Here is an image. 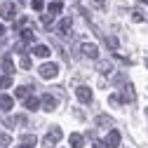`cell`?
<instances>
[{
	"instance_id": "cell-4",
	"label": "cell",
	"mask_w": 148,
	"mask_h": 148,
	"mask_svg": "<svg viewBox=\"0 0 148 148\" xmlns=\"http://www.w3.org/2000/svg\"><path fill=\"white\" fill-rule=\"evenodd\" d=\"M0 16H3L5 21H12L16 16V5L14 3H3L0 5Z\"/></svg>"
},
{
	"instance_id": "cell-1",
	"label": "cell",
	"mask_w": 148,
	"mask_h": 148,
	"mask_svg": "<svg viewBox=\"0 0 148 148\" xmlns=\"http://www.w3.org/2000/svg\"><path fill=\"white\" fill-rule=\"evenodd\" d=\"M38 73H40V78H42V80H52V78H57V75H59V66L54 64V61H45V64L40 66Z\"/></svg>"
},
{
	"instance_id": "cell-23",
	"label": "cell",
	"mask_w": 148,
	"mask_h": 148,
	"mask_svg": "<svg viewBox=\"0 0 148 148\" xmlns=\"http://www.w3.org/2000/svg\"><path fill=\"white\" fill-rule=\"evenodd\" d=\"M52 19H54V16L47 12V14H42V16H40V24H42L45 28H52Z\"/></svg>"
},
{
	"instance_id": "cell-19",
	"label": "cell",
	"mask_w": 148,
	"mask_h": 148,
	"mask_svg": "<svg viewBox=\"0 0 148 148\" xmlns=\"http://www.w3.org/2000/svg\"><path fill=\"white\" fill-rule=\"evenodd\" d=\"M97 125L99 127H110L113 120H110V115H97Z\"/></svg>"
},
{
	"instance_id": "cell-27",
	"label": "cell",
	"mask_w": 148,
	"mask_h": 148,
	"mask_svg": "<svg viewBox=\"0 0 148 148\" xmlns=\"http://www.w3.org/2000/svg\"><path fill=\"white\" fill-rule=\"evenodd\" d=\"M108 101H110V106H120V103H122V97H120V94H113Z\"/></svg>"
},
{
	"instance_id": "cell-12",
	"label": "cell",
	"mask_w": 148,
	"mask_h": 148,
	"mask_svg": "<svg viewBox=\"0 0 148 148\" xmlns=\"http://www.w3.org/2000/svg\"><path fill=\"white\" fill-rule=\"evenodd\" d=\"M14 106V99L10 94H0V110H12Z\"/></svg>"
},
{
	"instance_id": "cell-5",
	"label": "cell",
	"mask_w": 148,
	"mask_h": 148,
	"mask_svg": "<svg viewBox=\"0 0 148 148\" xmlns=\"http://www.w3.org/2000/svg\"><path fill=\"white\" fill-rule=\"evenodd\" d=\"M80 52L85 54L87 59H99V47H97L94 42H82V45H80Z\"/></svg>"
},
{
	"instance_id": "cell-34",
	"label": "cell",
	"mask_w": 148,
	"mask_h": 148,
	"mask_svg": "<svg viewBox=\"0 0 148 148\" xmlns=\"http://www.w3.org/2000/svg\"><path fill=\"white\" fill-rule=\"evenodd\" d=\"M19 148H26V146H19Z\"/></svg>"
},
{
	"instance_id": "cell-11",
	"label": "cell",
	"mask_w": 148,
	"mask_h": 148,
	"mask_svg": "<svg viewBox=\"0 0 148 148\" xmlns=\"http://www.w3.org/2000/svg\"><path fill=\"white\" fill-rule=\"evenodd\" d=\"M71 26H73V19H71V16H64V19L59 21V33L61 35H68L71 33Z\"/></svg>"
},
{
	"instance_id": "cell-31",
	"label": "cell",
	"mask_w": 148,
	"mask_h": 148,
	"mask_svg": "<svg viewBox=\"0 0 148 148\" xmlns=\"http://www.w3.org/2000/svg\"><path fill=\"white\" fill-rule=\"evenodd\" d=\"M103 3L106 0H94V5H99V7H103Z\"/></svg>"
},
{
	"instance_id": "cell-14",
	"label": "cell",
	"mask_w": 148,
	"mask_h": 148,
	"mask_svg": "<svg viewBox=\"0 0 148 148\" xmlns=\"http://www.w3.org/2000/svg\"><path fill=\"white\" fill-rule=\"evenodd\" d=\"M61 10H64V3H59V0H54V3H49V5H47V12H49L52 16L61 14Z\"/></svg>"
},
{
	"instance_id": "cell-18",
	"label": "cell",
	"mask_w": 148,
	"mask_h": 148,
	"mask_svg": "<svg viewBox=\"0 0 148 148\" xmlns=\"http://www.w3.org/2000/svg\"><path fill=\"white\" fill-rule=\"evenodd\" d=\"M99 73H103V75H108V73L110 71H113V64H110V61H99Z\"/></svg>"
},
{
	"instance_id": "cell-29",
	"label": "cell",
	"mask_w": 148,
	"mask_h": 148,
	"mask_svg": "<svg viewBox=\"0 0 148 148\" xmlns=\"http://www.w3.org/2000/svg\"><path fill=\"white\" fill-rule=\"evenodd\" d=\"M31 7H33V10H42V7H45V3H42V0H33Z\"/></svg>"
},
{
	"instance_id": "cell-15",
	"label": "cell",
	"mask_w": 148,
	"mask_h": 148,
	"mask_svg": "<svg viewBox=\"0 0 148 148\" xmlns=\"http://www.w3.org/2000/svg\"><path fill=\"white\" fill-rule=\"evenodd\" d=\"M24 106H26V110H38V108H40V99H38V97H28V99L24 101Z\"/></svg>"
},
{
	"instance_id": "cell-33",
	"label": "cell",
	"mask_w": 148,
	"mask_h": 148,
	"mask_svg": "<svg viewBox=\"0 0 148 148\" xmlns=\"http://www.w3.org/2000/svg\"><path fill=\"white\" fill-rule=\"evenodd\" d=\"M139 3H143V5H148V0H139Z\"/></svg>"
},
{
	"instance_id": "cell-13",
	"label": "cell",
	"mask_w": 148,
	"mask_h": 148,
	"mask_svg": "<svg viewBox=\"0 0 148 148\" xmlns=\"http://www.w3.org/2000/svg\"><path fill=\"white\" fill-rule=\"evenodd\" d=\"M0 66H3V73H5V75H12V73H14V64H12L10 57H3V59H0Z\"/></svg>"
},
{
	"instance_id": "cell-8",
	"label": "cell",
	"mask_w": 148,
	"mask_h": 148,
	"mask_svg": "<svg viewBox=\"0 0 148 148\" xmlns=\"http://www.w3.org/2000/svg\"><path fill=\"white\" fill-rule=\"evenodd\" d=\"M120 141H122L120 132H118V129H110V132H108V136H106V143H108V148H118V146H120Z\"/></svg>"
},
{
	"instance_id": "cell-26",
	"label": "cell",
	"mask_w": 148,
	"mask_h": 148,
	"mask_svg": "<svg viewBox=\"0 0 148 148\" xmlns=\"http://www.w3.org/2000/svg\"><path fill=\"white\" fill-rule=\"evenodd\" d=\"M12 143V136L10 134H0V146H10Z\"/></svg>"
},
{
	"instance_id": "cell-24",
	"label": "cell",
	"mask_w": 148,
	"mask_h": 148,
	"mask_svg": "<svg viewBox=\"0 0 148 148\" xmlns=\"http://www.w3.org/2000/svg\"><path fill=\"white\" fill-rule=\"evenodd\" d=\"M28 24H31V21H28V16H21V19L16 21V26H14V28H16V31H24Z\"/></svg>"
},
{
	"instance_id": "cell-6",
	"label": "cell",
	"mask_w": 148,
	"mask_h": 148,
	"mask_svg": "<svg viewBox=\"0 0 148 148\" xmlns=\"http://www.w3.org/2000/svg\"><path fill=\"white\" fill-rule=\"evenodd\" d=\"M75 97H78L80 103H92V89L85 87V85H80V87L75 89Z\"/></svg>"
},
{
	"instance_id": "cell-10",
	"label": "cell",
	"mask_w": 148,
	"mask_h": 148,
	"mask_svg": "<svg viewBox=\"0 0 148 148\" xmlns=\"http://www.w3.org/2000/svg\"><path fill=\"white\" fill-rule=\"evenodd\" d=\"M33 54H35V57H40V59H47L49 54H52V49L47 45H35L33 47Z\"/></svg>"
},
{
	"instance_id": "cell-22",
	"label": "cell",
	"mask_w": 148,
	"mask_h": 148,
	"mask_svg": "<svg viewBox=\"0 0 148 148\" xmlns=\"http://www.w3.org/2000/svg\"><path fill=\"white\" fill-rule=\"evenodd\" d=\"M12 85V75H5V73H3V75H0V89H7Z\"/></svg>"
},
{
	"instance_id": "cell-16",
	"label": "cell",
	"mask_w": 148,
	"mask_h": 148,
	"mask_svg": "<svg viewBox=\"0 0 148 148\" xmlns=\"http://www.w3.org/2000/svg\"><path fill=\"white\" fill-rule=\"evenodd\" d=\"M14 94H16V99H24V101H26V99L31 97V87H28V85H21V87H16Z\"/></svg>"
},
{
	"instance_id": "cell-28",
	"label": "cell",
	"mask_w": 148,
	"mask_h": 148,
	"mask_svg": "<svg viewBox=\"0 0 148 148\" xmlns=\"http://www.w3.org/2000/svg\"><path fill=\"white\" fill-rule=\"evenodd\" d=\"M21 68H24V71H31V59L26 57V54L21 57Z\"/></svg>"
},
{
	"instance_id": "cell-30",
	"label": "cell",
	"mask_w": 148,
	"mask_h": 148,
	"mask_svg": "<svg viewBox=\"0 0 148 148\" xmlns=\"http://www.w3.org/2000/svg\"><path fill=\"white\" fill-rule=\"evenodd\" d=\"M94 148H108L106 141H94Z\"/></svg>"
},
{
	"instance_id": "cell-25",
	"label": "cell",
	"mask_w": 148,
	"mask_h": 148,
	"mask_svg": "<svg viewBox=\"0 0 148 148\" xmlns=\"http://www.w3.org/2000/svg\"><path fill=\"white\" fill-rule=\"evenodd\" d=\"M132 19H134V21H146V16H143V12L134 10V12H132Z\"/></svg>"
},
{
	"instance_id": "cell-2",
	"label": "cell",
	"mask_w": 148,
	"mask_h": 148,
	"mask_svg": "<svg viewBox=\"0 0 148 148\" xmlns=\"http://www.w3.org/2000/svg\"><path fill=\"white\" fill-rule=\"evenodd\" d=\"M59 139H61V127H52L47 132V136L42 139V148H54Z\"/></svg>"
},
{
	"instance_id": "cell-9",
	"label": "cell",
	"mask_w": 148,
	"mask_h": 148,
	"mask_svg": "<svg viewBox=\"0 0 148 148\" xmlns=\"http://www.w3.org/2000/svg\"><path fill=\"white\" fill-rule=\"evenodd\" d=\"M68 143H71L73 148H82V146H85V136L78 134V132H73V134L68 136Z\"/></svg>"
},
{
	"instance_id": "cell-21",
	"label": "cell",
	"mask_w": 148,
	"mask_h": 148,
	"mask_svg": "<svg viewBox=\"0 0 148 148\" xmlns=\"http://www.w3.org/2000/svg\"><path fill=\"white\" fill-rule=\"evenodd\" d=\"M33 38H35V35H33V31H31V28H24V31H21V42H26V45H28V42H33Z\"/></svg>"
},
{
	"instance_id": "cell-20",
	"label": "cell",
	"mask_w": 148,
	"mask_h": 148,
	"mask_svg": "<svg viewBox=\"0 0 148 148\" xmlns=\"http://www.w3.org/2000/svg\"><path fill=\"white\" fill-rule=\"evenodd\" d=\"M106 47H108V49H113V52L120 47V42H118V38H115V35H108V38H106Z\"/></svg>"
},
{
	"instance_id": "cell-7",
	"label": "cell",
	"mask_w": 148,
	"mask_h": 148,
	"mask_svg": "<svg viewBox=\"0 0 148 148\" xmlns=\"http://www.w3.org/2000/svg\"><path fill=\"white\" fill-rule=\"evenodd\" d=\"M40 106L47 110V113H52V110H57V99H54L52 94H42L40 97Z\"/></svg>"
},
{
	"instance_id": "cell-35",
	"label": "cell",
	"mask_w": 148,
	"mask_h": 148,
	"mask_svg": "<svg viewBox=\"0 0 148 148\" xmlns=\"http://www.w3.org/2000/svg\"><path fill=\"white\" fill-rule=\"evenodd\" d=\"M146 115H148V110H146Z\"/></svg>"
},
{
	"instance_id": "cell-17",
	"label": "cell",
	"mask_w": 148,
	"mask_h": 148,
	"mask_svg": "<svg viewBox=\"0 0 148 148\" xmlns=\"http://www.w3.org/2000/svg\"><path fill=\"white\" fill-rule=\"evenodd\" d=\"M35 143H38L35 134H24V136H21V146H26V148H33Z\"/></svg>"
},
{
	"instance_id": "cell-3",
	"label": "cell",
	"mask_w": 148,
	"mask_h": 148,
	"mask_svg": "<svg viewBox=\"0 0 148 148\" xmlns=\"http://www.w3.org/2000/svg\"><path fill=\"white\" fill-rule=\"evenodd\" d=\"M136 101V92H134V85L132 82H125L122 85V103H134Z\"/></svg>"
},
{
	"instance_id": "cell-32",
	"label": "cell",
	"mask_w": 148,
	"mask_h": 148,
	"mask_svg": "<svg viewBox=\"0 0 148 148\" xmlns=\"http://www.w3.org/2000/svg\"><path fill=\"white\" fill-rule=\"evenodd\" d=\"M3 33H5V26H0V35H3Z\"/></svg>"
}]
</instances>
